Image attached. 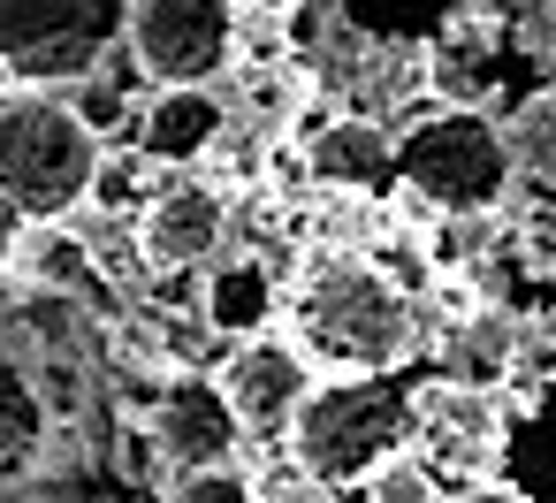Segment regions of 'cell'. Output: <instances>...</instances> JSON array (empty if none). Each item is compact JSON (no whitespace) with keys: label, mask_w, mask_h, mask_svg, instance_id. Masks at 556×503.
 <instances>
[{"label":"cell","mask_w":556,"mask_h":503,"mask_svg":"<svg viewBox=\"0 0 556 503\" xmlns=\"http://www.w3.org/2000/svg\"><path fill=\"white\" fill-rule=\"evenodd\" d=\"M47 435H54V404H47L31 359L0 328V480H31L47 457Z\"/></svg>","instance_id":"cell-15"},{"label":"cell","mask_w":556,"mask_h":503,"mask_svg":"<svg viewBox=\"0 0 556 503\" xmlns=\"http://www.w3.org/2000/svg\"><path fill=\"white\" fill-rule=\"evenodd\" d=\"M100 130L77 115L62 85L0 77V214L9 222H70L92 206Z\"/></svg>","instance_id":"cell-2"},{"label":"cell","mask_w":556,"mask_h":503,"mask_svg":"<svg viewBox=\"0 0 556 503\" xmlns=\"http://www.w3.org/2000/svg\"><path fill=\"white\" fill-rule=\"evenodd\" d=\"M153 176H168V168H161L138 138H130V153H123V146H100V168H92V206H100V214H138V206L161 191Z\"/></svg>","instance_id":"cell-16"},{"label":"cell","mask_w":556,"mask_h":503,"mask_svg":"<svg viewBox=\"0 0 556 503\" xmlns=\"http://www.w3.org/2000/svg\"><path fill=\"white\" fill-rule=\"evenodd\" d=\"M130 0H0V77L77 85L115 62Z\"/></svg>","instance_id":"cell-5"},{"label":"cell","mask_w":556,"mask_h":503,"mask_svg":"<svg viewBox=\"0 0 556 503\" xmlns=\"http://www.w3.org/2000/svg\"><path fill=\"white\" fill-rule=\"evenodd\" d=\"M412 419H419V381L404 366L320 374L282 435V457L328 488H366V473L412 450Z\"/></svg>","instance_id":"cell-3"},{"label":"cell","mask_w":556,"mask_h":503,"mask_svg":"<svg viewBox=\"0 0 556 503\" xmlns=\"http://www.w3.org/2000/svg\"><path fill=\"white\" fill-rule=\"evenodd\" d=\"M214 374H222V389H229V404H237V419H244V442H275V450H282V435H290L305 389L320 381V366H313L290 336H275V328L237 336Z\"/></svg>","instance_id":"cell-8"},{"label":"cell","mask_w":556,"mask_h":503,"mask_svg":"<svg viewBox=\"0 0 556 503\" xmlns=\"http://www.w3.org/2000/svg\"><path fill=\"white\" fill-rule=\"evenodd\" d=\"M282 328L320 374L412 366L427 343L419 290L396 267H381L366 244H305L282 290Z\"/></svg>","instance_id":"cell-1"},{"label":"cell","mask_w":556,"mask_h":503,"mask_svg":"<svg viewBox=\"0 0 556 503\" xmlns=\"http://www.w3.org/2000/svg\"><path fill=\"white\" fill-rule=\"evenodd\" d=\"M229 244V184H214L206 168H168L161 191L138 206V252L153 260V275H199L206 260H222Z\"/></svg>","instance_id":"cell-7"},{"label":"cell","mask_w":556,"mask_h":503,"mask_svg":"<svg viewBox=\"0 0 556 503\" xmlns=\"http://www.w3.org/2000/svg\"><path fill=\"white\" fill-rule=\"evenodd\" d=\"M290 138H305V161H313L320 191L374 199L381 184H396V123H381L366 108H343V100L320 92L313 108H298Z\"/></svg>","instance_id":"cell-10"},{"label":"cell","mask_w":556,"mask_h":503,"mask_svg":"<svg viewBox=\"0 0 556 503\" xmlns=\"http://www.w3.org/2000/svg\"><path fill=\"white\" fill-rule=\"evenodd\" d=\"M199 275H206V282H199V320H206L222 343L260 336V328H275V320H282V282H275V260L244 252V260H206Z\"/></svg>","instance_id":"cell-13"},{"label":"cell","mask_w":556,"mask_h":503,"mask_svg":"<svg viewBox=\"0 0 556 503\" xmlns=\"http://www.w3.org/2000/svg\"><path fill=\"white\" fill-rule=\"evenodd\" d=\"M237 9H244V16H290L298 0H237Z\"/></svg>","instance_id":"cell-20"},{"label":"cell","mask_w":556,"mask_h":503,"mask_svg":"<svg viewBox=\"0 0 556 503\" xmlns=\"http://www.w3.org/2000/svg\"><path fill=\"white\" fill-rule=\"evenodd\" d=\"M153 435H161V457H168V480H191V473H222L237 465V442H244V419L222 389V374H191L176 366L161 381V397L146 404Z\"/></svg>","instance_id":"cell-9"},{"label":"cell","mask_w":556,"mask_h":503,"mask_svg":"<svg viewBox=\"0 0 556 503\" xmlns=\"http://www.w3.org/2000/svg\"><path fill=\"white\" fill-rule=\"evenodd\" d=\"M229 130V100L214 85H153L138 100V146L161 161V168H206L214 138Z\"/></svg>","instance_id":"cell-12"},{"label":"cell","mask_w":556,"mask_h":503,"mask_svg":"<svg viewBox=\"0 0 556 503\" xmlns=\"http://www.w3.org/2000/svg\"><path fill=\"white\" fill-rule=\"evenodd\" d=\"M237 0H130V62L153 85H222L237 70Z\"/></svg>","instance_id":"cell-6"},{"label":"cell","mask_w":556,"mask_h":503,"mask_svg":"<svg viewBox=\"0 0 556 503\" xmlns=\"http://www.w3.org/2000/svg\"><path fill=\"white\" fill-rule=\"evenodd\" d=\"M518 184L510 130L488 108H412L396 123V191L427 214H495Z\"/></svg>","instance_id":"cell-4"},{"label":"cell","mask_w":556,"mask_h":503,"mask_svg":"<svg viewBox=\"0 0 556 503\" xmlns=\"http://www.w3.org/2000/svg\"><path fill=\"white\" fill-rule=\"evenodd\" d=\"M412 450L434 465V480H472L495 465L503 450V412L488 397V381L457 374V381H419V419H412Z\"/></svg>","instance_id":"cell-11"},{"label":"cell","mask_w":556,"mask_h":503,"mask_svg":"<svg viewBox=\"0 0 556 503\" xmlns=\"http://www.w3.org/2000/svg\"><path fill=\"white\" fill-rule=\"evenodd\" d=\"M168 503H275L260 480H244L237 465L222 473H191V480H168Z\"/></svg>","instance_id":"cell-18"},{"label":"cell","mask_w":556,"mask_h":503,"mask_svg":"<svg viewBox=\"0 0 556 503\" xmlns=\"http://www.w3.org/2000/svg\"><path fill=\"white\" fill-rule=\"evenodd\" d=\"M503 130H510V161H518V176H533V184L556 191V85H541Z\"/></svg>","instance_id":"cell-17"},{"label":"cell","mask_w":556,"mask_h":503,"mask_svg":"<svg viewBox=\"0 0 556 503\" xmlns=\"http://www.w3.org/2000/svg\"><path fill=\"white\" fill-rule=\"evenodd\" d=\"M526 252H533L541 267H556V222H533V229H526Z\"/></svg>","instance_id":"cell-19"},{"label":"cell","mask_w":556,"mask_h":503,"mask_svg":"<svg viewBox=\"0 0 556 503\" xmlns=\"http://www.w3.org/2000/svg\"><path fill=\"white\" fill-rule=\"evenodd\" d=\"M0 503H31V495H24V480H0Z\"/></svg>","instance_id":"cell-21"},{"label":"cell","mask_w":556,"mask_h":503,"mask_svg":"<svg viewBox=\"0 0 556 503\" xmlns=\"http://www.w3.org/2000/svg\"><path fill=\"white\" fill-rule=\"evenodd\" d=\"M9 282L16 290H62V298H108L115 290L100 252L70 222H24V237L9 252Z\"/></svg>","instance_id":"cell-14"},{"label":"cell","mask_w":556,"mask_h":503,"mask_svg":"<svg viewBox=\"0 0 556 503\" xmlns=\"http://www.w3.org/2000/svg\"><path fill=\"white\" fill-rule=\"evenodd\" d=\"M0 275H9V260H0Z\"/></svg>","instance_id":"cell-22"}]
</instances>
